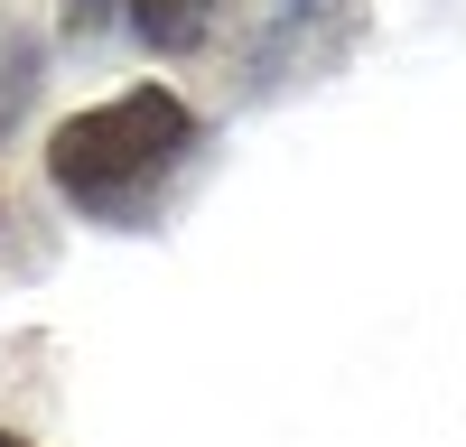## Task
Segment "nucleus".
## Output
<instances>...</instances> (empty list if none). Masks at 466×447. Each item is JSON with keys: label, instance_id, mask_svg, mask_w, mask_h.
I'll return each mask as SVG.
<instances>
[{"label": "nucleus", "instance_id": "f257e3e1", "mask_svg": "<svg viewBox=\"0 0 466 447\" xmlns=\"http://www.w3.org/2000/svg\"><path fill=\"white\" fill-rule=\"evenodd\" d=\"M187 140H197V112H187L168 84H140V94L103 103V112L56 122V140H47V177H56L85 214H122V205H140L149 186L177 168Z\"/></svg>", "mask_w": 466, "mask_h": 447}, {"label": "nucleus", "instance_id": "f03ea898", "mask_svg": "<svg viewBox=\"0 0 466 447\" xmlns=\"http://www.w3.org/2000/svg\"><path fill=\"white\" fill-rule=\"evenodd\" d=\"M122 19H131L159 56H177V47H197V37H206L215 0H122Z\"/></svg>", "mask_w": 466, "mask_h": 447}]
</instances>
